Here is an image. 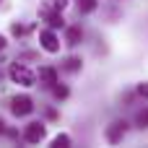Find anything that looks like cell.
Instances as JSON below:
<instances>
[{"label": "cell", "instance_id": "cell-15", "mask_svg": "<svg viewBox=\"0 0 148 148\" xmlns=\"http://www.w3.org/2000/svg\"><path fill=\"white\" fill-rule=\"evenodd\" d=\"M135 94H138L140 99H148V81H143V83H138V88H135Z\"/></svg>", "mask_w": 148, "mask_h": 148}, {"label": "cell", "instance_id": "cell-16", "mask_svg": "<svg viewBox=\"0 0 148 148\" xmlns=\"http://www.w3.org/2000/svg\"><path fill=\"white\" fill-rule=\"evenodd\" d=\"M13 34H16V36H21V34H23V26H18V23H13Z\"/></svg>", "mask_w": 148, "mask_h": 148}, {"label": "cell", "instance_id": "cell-6", "mask_svg": "<svg viewBox=\"0 0 148 148\" xmlns=\"http://www.w3.org/2000/svg\"><path fill=\"white\" fill-rule=\"evenodd\" d=\"M44 133H47V127L42 122H29L26 130H23V140L26 143H42L44 140Z\"/></svg>", "mask_w": 148, "mask_h": 148}, {"label": "cell", "instance_id": "cell-14", "mask_svg": "<svg viewBox=\"0 0 148 148\" xmlns=\"http://www.w3.org/2000/svg\"><path fill=\"white\" fill-rule=\"evenodd\" d=\"M44 5H49V8H55V10H65V8H68V0H47Z\"/></svg>", "mask_w": 148, "mask_h": 148}, {"label": "cell", "instance_id": "cell-9", "mask_svg": "<svg viewBox=\"0 0 148 148\" xmlns=\"http://www.w3.org/2000/svg\"><path fill=\"white\" fill-rule=\"evenodd\" d=\"M135 127H148V107H143V109H138L135 112Z\"/></svg>", "mask_w": 148, "mask_h": 148}, {"label": "cell", "instance_id": "cell-12", "mask_svg": "<svg viewBox=\"0 0 148 148\" xmlns=\"http://www.w3.org/2000/svg\"><path fill=\"white\" fill-rule=\"evenodd\" d=\"M65 70L78 73V70H81V60H78V57H68V60H65Z\"/></svg>", "mask_w": 148, "mask_h": 148}, {"label": "cell", "instance_id": "cell-3", "mask_svg": "<svg viewBox=\"0 0 148 148\" xmlns=\"http://www.w3.org/2000/svg\"><path fill=\"white\" fill-rule=\"evenodd\" d=\"M10 112H13L16 117H26V114H31V112H34V101H31V96H26V94L13 96V99H10Z\"/></svg>", "mask_w": 148, "mask_h": 148}, {"label": "cell", "instance_id": "cell-11", "mask_svg": "<svg viewBox=\"0 0 148 148\" xmlns=\"http://www.w3.org/2000/svg\"><path fill=\"white\" fill-rule=\"evenodd\" d=\"M68 146H70V135L60 133V135H55V138H52V148H68Z\"/></svg>", "mask_w": 148, "mask_h": 148}, {"label": "cell", "instance_id": "cell-13", "mask_svg": "<svg viewBox=\"0 0 148 148\" xmlns=\"http://www.w3.org/2000/svg\"><path fill=\"white\" fill-rule=\"evenodd\" d=\"M52 94H55V99H68L70 91H68V86H57V83H55V86H52Z\"/></svg>", "mask_w": 148, "mask_h": 148}, {"label": "cell", "instance_id": "cell-1", "mask_svg": "<svg viewBox=\"0 0 148 148\" xmlns=\"http://www.w3.org/2000/svg\"><path fill=\"white\" fill-rule=\"evenodd\" d=\"M8 75H10V81L18 83V86H34V83H36V73H34L31 68H26L21 60H16V62L10 65Z\"/></svg>", "mask_w": 148, "mask_h": 148}, {"label": "cell", "instance_id": "cell-2", "mask_svg": "<svg viewBox=\"0 0 148 148\" xmlns=\"http://www.w3.org/2000/svg\"><path fill=\"white\" fill-rule=\"evenodd\" d=\"M125 133H127V122H125V120H114L112 125H107V130H104V138H107V143L117 146V143H122Z\"/></svg>", "mask_w": 148, "mask_h": 148}, {"label": "cell", "instance_id": "cell-5", "mask_svg": "<svg viewBox=\"0 0 148 148\" xmlns=\"http://www.w3.org/2000/svg\"><path fill=\"white\" fill-rule=\"evenodd\" d=\"M39 16L49 23V29H62L65 26V18H62V10H55V8H49V5H42V10H39Z\"/></svg>", "mask_w": 148, "mask_h": 148}, {"label": "cell", "instance_id": "cell-17", "mask_svg": "<svg viewBox=\"0 0 148 148\" xmlns=\"http://www.w3.org/2000/svg\"><path fill=\"white\" fill-rule=\"evenodd\" d=\"M5 44H8V42H5V36H3V34H0V52H3V49H5Z\"/></svg>", "mask_w": 148, "mask_h": 148}, {"label": "cell", "instance_id": "cell-18", "mask_svg": "<svg viewBox=\"0 0 148 148\" xmlns=\"http://www.w3.org/2000/svg\"><path fill=\"white\" fill-rule=\"evenodd\" d=\"M0 133H8V130H5V122H3V117H0Z\"/></svg>", "mask_w": 148, "mask_h": 148}, {"label": "cell", "instance_id": "cell-8", "mask_svg": "<svg viewBox=\"0 0 148 148\" xmlns=\"http://www.w3.org/2000/svg\"><path fill=\"white\" fill-rule=\"evenodd\" d=\"M81 39H83V31H81L78 26H68V29H65V42H68L70 47L81 44Z\"/></svg>", "mask_w": 148, "mask_h": 148}, {"label": "cell", "instance_id": "cell-7", "mask_svg": "<svg viewBox=\"0 0 148 148\" xmlns=\"http://www.w3.org/2000/svg\"><path fill=\"white\" fill-rule=\"evenodd\" d=\"M36 78H39V83H44V86H55L57 83V70L55 68H49V65H44V68H39V73H36Z\"/></svg>", "mask_w": 148, "mask_h": 148}, {"label": "cell", "instance_id": "cell-4", "mask_svg": "<svg viewBox=\"0 0 148 148\" xmlns=\"http://www.w3.org/2000/svg\"><path fill=\"white\" fill-rule=\"evenodd\" d=\"M39 44H42V49H44V52H49V55L60 52V39H57L55 29H44V31L39 34Z\"/></svg>", "mask_w": 148, "mask_h": 148}, {"label": "cell", "instance_id": "cell-10", "mask_svg": "<svg viewBox=\"0 0 148 148\" xmlns=\"http://www.w3.org/2000/svg\"><path fill=\"white\" fill-rule=\"evenodd\" d=\"M99 8V0H78V10L81 13H94Z\"/></svg>", "mask_w": 148, "mask_h": 148}]
</instances>
